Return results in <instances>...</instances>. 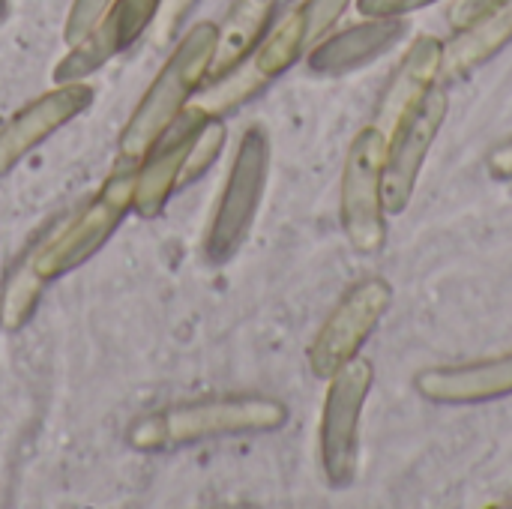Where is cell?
<instances>
[{
	"label": "cell",
	"mask_w": 512,
	"mask_h": 509,
	"mask_svg": "<svg viewBox=\"0 0 512 509\" xmlns=\"http://www.w3.org/2000/svg\"><path fill=\"white\" fill-rule=\"evenodd\" d=\"M9 6H12V0H0V21L9 18Z\"/></svg>",
	"instance_id": "cell-25"
},
{
	"label": "cell",
	"mask_w": 512,
	"mask_h": 509,
	"mask_svg": "<svg viewBox=\"0 0 512 509\" xmlns=\"http://www.w3.org/2000/svg\"><path fill=\"white\" fill-rule=\"evenodd\" d=\"M93 99L96 90L90 84L69 81L27 102L6 126H0V177L9 174L27 153H33L57 129L84 114L93 105Z\"/></svg>",
	"instance_id": "cell-11"
},
{
	"label": "cell",
	"mask_w": 512,
	"mask_h": 509,
	"mask_svg": "<svg viewBox=\"0 0 512 509\" xmlns=\"http://www.w3.org/2000/svg\"><path fill=\"white\" fill-rule=\"evenodd\" d=\"M372 384H375V366L360 354L330 378L324 411H321V429H318V456H321V474L333 489H348L357 477L360 420Z\"/></svg>",
	"instance_id": "cell-6"
},
{
	"label": "cell",
	"mask_w": 512,
	"mask_h": 509,
	"mask_svg": "<svg viewBox=\"0 0 512 509\" xmlns=\"http://www.w3.org/2000/svg\"><path fill=\"white\" fill-rule=\"evenodd\" d=\"M216 24L198 21L192 24L171 57L162 63L144 96L138 99L135 111L129 114L120 141H117V159L126 165H138L147 150L156 144V138L171 126V120L192 102L201 81L207 78L210 57L216 48Z\"/></svg>",
	"instance_id": "cell-2"
},
{
	"label": "cell",
	"mask_w": 512,
	"mask_h": 509,
	"mask_svg": "<svg viewBox=\"0 0 512 509\" xmlns=\"http://www.w3.org/2000/svg\"><path fill=\"white\" fill-rule=\"evenodd\" d=\"M222 150H225V126H222V120L216 117V120H210V123L198 132V138H195V144H192V150H189V156H186V162H183L177 189H183V186H189V183H198V180L216 165V159L222 156Z\"/></svg>",
	"instance_id": "cell-18"
},
{
	"label": "cell",
	"mask_w": 512,
	"mask_h": 509,
	"mask_svg": "<svg viewBox=\"0 0 512 509\" xmlns=\"http://www.w3.org/2000/svg\"><path fill=\"white\" fill-rule=\"evenodd\" d=\"M279 0H234L225 21L216 30V48L210 57L207 78H219L237 63H243L264 39Z\"/></svg>",
	"instance_id": "cell-16"
},
{
	"label": "cell",
	"mask_w": 512,
	"mask_h": 509,
	"mask_svg": "<svg viewBox=\"0 0 512 509\" xmlns=\"http://www.w3.org/2000/svg\"><path fill=\"white\" fill-rule=\"evenodd\" d=\"M270 174V135L264 126H249L237 144L225 189L213 210L204 237V255L210 264H228L246 243Z\"/></svg>",
	"instance_id": "cell-4"
},
{
	"label": "cell",
	"mask_w": 512,
	"mask_h": 509,
	"mask_svg": "<svg viewBox=\"0 0 512 509\" xmlns=\"http://www.w3.org/2000/svg\"><path fill=\"white\" fill-rule=\"evenodd\" d=\"M45 279H39L33 273V267L21 258V264L9 273L3 294H0V327L15 333L21 327L30 324V318L36 315L39 297L45 291Z\"/></svg>",
	"instance_id": "cell-17"
},
{
	"label": "cell",
	"mask_w": 512,
	"mask_h": 509,
	"mask_svg": "<svg viewBox=\"0 0 512 509\" xmlns=\"http://www.w3.org/2000/svg\"><path fill=\"white\" fill-rule=\"evenodd\" d=\"M501 3H507V0H453V6H450V12H447V21H450L453 30H462V27H468L471 21H477L480 15L498 9Z\"/></svg>",
	"instance_id": "cell-22"
},
{
	"label": "cell",
	"mask_w": 512,
	"mask_h": 509,
	"mask_svg": "<svg viewBox=\"0 0 512 509\" xmlns=\"http://www.w3.org/2000/svg\"><path fill=\"white\" fill-rule=\"evenodd\" d=\"M512 42V0L501 3L498 9L480 15L468 27L456 30V36L444 45L441 57V78L459 81L480 69L486 60L501 54Z\"/></svg>",
	"instance_id": "cell-15"
},
{
	"label": "cell",
	"mask_w": 512,
	"mask_h": 509,
	"mask_svg": "<svg viewBox=\"0 0 512 509\" xmlns=\"http://www.w3.org/2000/svg\"><path fill=\"white\" fill-rule=\"evenodd\" d=\"M210 123L204 111H198L192 102L171 120V126L156 138V144L147 150V156L135 165V195L132 210L144 219H156L168 198L177 192V180L183 171V162L198 138V132Z\"/></svg>",
	"instance_id": "cell-10"
},
{
	"label": "cell",
	"mask_w": 512,
	"mask_h": 509,
	"mask_svg": "<svg viewBox=\"0 0 512 509\" xmlns=\"http://www.w3.org/2000/svg\"><path fill=\"white\" fill-rule=\"evenodd\" d=\"M288 423V408L270 396H219L153 411L132 423L126 441L132 450L159 453L210 438L267 435Z\"/></svg>",
	"instance_id": "cell-1"
},
{
	"label": "cell",
	"mask_w": 512,
	"mask_h": 509,
	"mask_svg": "<svg viewBox=\"0 0 512 509\" xmlns=\"http://www.w3.org/2000/svg\"><path fill=\"white\" fill-rule=\"evenodd\" d=\"M489 171L501 180H512V138L489 153Z\"/></svg>",
	"instance_id": "cell-24"
},
{
	"label": "cell",
	"mask_w": 512,
	"mask_h": 509,
	"mask_svg": "<svg viewBox=\"0 0 512 509\" xmlns=\"http://www.w3.org/2000/svg\"><path fill=\"white\" fill-rule=\"evenodd\" d=\"M348 3L351 0H303L300 6H294V12L300 15V24H303V30H306V42H309V48L315 45V42H321L333 27H336V21L345 15V9H348Z\"/></svg>",
	"instance_id": "cell-19"
},
{
	"label": "cell",
	"mask_w": 512,
	"mask_h": 509,
	"mask_svg": "<svg viewBox=\"0 0 512 509\" xmlns=\"http://www.w3.org/2000/svg\"><path fill=\"white\" fill-rule=\"evenodd\" d=\"M450 114V93L444 87H432L387 135L384 150V207L399 216L408 210L414 189L420 183L423 165L438 141Z\"/></svg>",
	"instance_id": "cell-7"
},
{
	"label": "cell",
	"mask_w": 512,
	"mask_h": 509,
	"mask_svg": "<svg viewBox=\"0 0 512 509\" xmlns=\"http://www.w3.org/2000/svg\"><path fill=\"white\" fill-rule=\"evenodd\" d=\"M438 0H357V12L366 18H402Z\"/></svg>",
	"instance_id": "cell-21"
},
{
	"label": "cell",
	"mask_w": 512,
	"mask_h": 509,
	"mask_svg": "<svg viewBox=\"0 0 512 509\" xmlns=\"http://www.w3.org/2000/svg\"><path fill=\"white\" fill-rule=\"evenodd\" d=\"M441 57L444 42L435 36H417L408 45L375 108V126L384 135H390L396 123L435 87V81L441 78Z\"/></svg>",
	"instance_id": "cell-14"
},
{
	"label": "cell",
	"mask_w": 512,
	"mask_h": 509,
	"mask_svg": "<svg viewBox=\"0 0 512 509\" xmlns=\"http://www.w3.org/2000/svg\"><path fill=\"white\" fill-rule=\"evenodd\" d=\"M135 195V165L120 162L117 171L102 183V189L63 225H57L42 243H36L24 261L45 282L90 261L117 231V225L132 213Z\"/></svg>",
	"instance_id": "cell-3"
},
{
	"label": "cell",
	"mask_w": 512,
	"mask_h": 509,
	"mask_svg": "<svg viewBox=\"0 0 512 509\" xmlns=\"http://www.w3.org/2000/svg\"><path fill=\"white\" fill-rule=\"evenodd\" d=\"M384 150H387V135L372 123L354 135L345 153L339 219L357 255H378L387 243Z\"/></svg>",
	"instance_id": "cell-5"
},
{
	"label": "cell",
	"mask_w": 512,
	"mask_h": 509,
	"mask_svg": "<svg viewBox=\"0 0 512 509\" xmlns=\"http://www.w3.org/2000/svg\"><path fill=\"white\" fill-rule=\"evenodd\" d=\"M111 3L114 0H72L69 15H66V24H63V39L69 45H75L78 39H84L93 30V24L105 15V9Z\"/></svg>",
	"instance_id": "cell-20"
},
{
	"label": "cell",
	"mask_w": 512,
	"mask_h": 509,
	"mask_svg": "<svg viewBox=\"0 0 512 509\" xmlns=\"http://www.w3.org/2000/svg\"><path fill=\"white\" fill-rule=\"evenodd\" d=\"M417 393L435 405H480L512 396V351L495 360L438 366L414 378Z\"/></svg>",
	"instance_id": "cell-12"
},
{
	"label": "cell",
	"mask_w": 512,
	"mask_h": 509,
	"mask_svg": "<svg viewBox=\"0 0 512 509\" xmlns=\"http://www.w3.org/2000/svg\"><path fill=\"white\" fill-rule=\"evenodd\" d=\"M159 0H114L105 15L93 24V30L69 45V51L57 60L51 78L54 84L84 81L96 69H102L108 60L132 48L141 33L156 21Z\"/></svg>",
	"instance_id": "cell-9"
},
{
	"label": "cell",
	"mask_w": 512,
	"mask_h": 509,
	"mask_svg": "<svg viewBox=\"0 0 512 509\" xmlns=\"http://www.w3.org/2000/svg\"><path fill=\"white\" fill-rule=\"evenodd\" d=\"M195 0H159V12H156V39L165 42V36L174 33V27L183 21V15L189 12Z\"/></svg>",
	"instance_id": "cell-23"
},
{
	"label": "cell",
	"mask_w": 512,
	"mask_h": 509,
	"mask_svg": "<svg viewBox=\"0 0 512 509\" xmlns=\"http://www.w3.org/2000/svg\"><path fill=\"white\" fill-rule=\"evenodd\" d=\"M393 303V288L381 276L357 282L342 303L321 324L315 342L309 345V369L315 378L330 381L345 363H351L366 339L378 330Z\"/></svg>",
	"instance_id": "cell-8"
},
{
	"label": "cell",
	"mask_w": 512,
	"mask_h": 509,
	"mask_svg": "<svg viewBox=\"0 0 512 509\" xmlns=\"http://www.w3.org/2000/svg\"><path fill=\"white\" fill-rule=\"evenodd\" d=\"M408 21L402 18H366L342 33L324 36L309 48V69L318 75H345L384 57L402 42Z\"/></svg>",
	"instance_id": "cell-13"
}]
</instances>
